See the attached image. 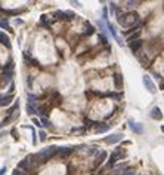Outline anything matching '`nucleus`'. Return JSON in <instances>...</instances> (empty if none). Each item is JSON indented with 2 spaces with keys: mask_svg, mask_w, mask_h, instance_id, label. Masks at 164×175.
Here are the masks:
<instances>
[{
  "mask_svg": "<svg viewBox=\"0 0 164 175\" xmlns=\"http://www.w3.org/2000/svg\"><path fill=\"white\" fill-rule=\"evenodd\" d=\"M56 152H58V147H56V145H50V147H46L44 150H42L39 154H36L34 159H39L37 163H46V162L50 160L53 156H56Z\"/></svg>",
  "mask_w": 164,
  "mask_h": 175,
  "instance_id": "nucleus-1",
  "label": "nucleus"
},
{
  "mask_svg": "<svg viewBox=\"0 0 164 175\" xmlns=\"http://www.w3.org/2000/svg\"><path fill=\"white\" fill-rule=\"evenodd\" d=\"M139 21V15L136 12H129V13H123V19H121V24L123 27H133L135 23Z\"/></svg>",
  "mask_w": 164,
  "mask_h": 175,
  "instance_id": "nucleus-2",
  "label": "nucleus"
},
{
  "mask_svg": "<svg viewBox=\"0 0 164 175\" xmlns=\"http://www.w3.org/2000/svg\"><path fill=\"white\" fill-rule=\"evenodd\" d=\"M76 18H78V16L71 11H68V12L56 11L55 12V19H59V21H71V19H76Z\"/></svg>",
  "mask_w": 164,
  "mask_h": 175,
  "instance_id": "nucleus-3",
  "label": "nucleus"
},
{
  "mask_svg": "<svg viewBox=\"0 0 164 175\" xmlns=\"http://www.w3.org/2000/svg\"><path fill=\"white\" fill-rule=\"evenodd\" d=\"M13 68H15V64H13V61H9L5 67H3V74H2V77H3V80L5 83L9 82L12 79V76H13Z\"/></svg>",
  "mask_w": 164,
  "mask_h": 175,
  "instance_id": "nucleus-4",
  "label": "nucleus"
},
{
  "mask_svg": "<svg viewBox=\"0 0 164 175\" xmlns=\"http://www.w3.org/2000/svg\"><path fill=\"white\" fill-rule=\"evenodd\" d=\"M142 83H143V86L146 88V91L149 93H157V86L154 85V82H152V79L149 77V76H143L142 77Z\"/></svg>",
  "mask_w": 164,
  "mask_h": 175,
  "instance_id": "nucleus-5",
  "label": "nucleus"
},
{
  "mask_svg": "<svg viewBox=\"0 0 164 175\" xmlns=\"http://www.w3.org/2000/svg\"><path fill=\"white\" fill-rule=\"evenodd\" d=\"M76 150H77V147H74V145H70V147H58L56 154H58L61 159H65V157H68L71 153H74Z\"/></svg>",
  "mask_w": 164,
  "mask_h": 175,
  "instance_id": "nucleus-6",
  "label": "nucleus"
},
{
  "mask_svg": "<svg viewBox=\"0 0 164 175\" xmlns=\"http://www.w3.org/2000/svg\"><path fill=\"white\" fill-rule=\"evenodd\" d=\"M142 46H143V40H142V39H138V40H135V42L129 43L130 52L133 54V55H136V57H139V52H141Z\"/></svg>",
  "mask_w": 164,
  "mask_h": 175,
  "instance_id": "nucleus-7",
  "label": "nucleus"
},
{
  "mask_svg": "<svg viewBox=\"0 0 164 175\" xmlns=\"http://www.w3.org/2000/svg\"><path fill=\"white\" fill-rule=\"evenodd\" d=\"M121 154H123V149H121V147L115 149L114 152L111 153V156L108 157V166H114L115 162H117V160L121 157Z\"/></svg>",
  "mask_w": 164,
  "mask_h": 175,
  "instance_id": "nucleus-8",
  "label": "nucleus"
},
{
  "mask_svg": "<svg viewBox=\"0 0 164 175\" xmlns=\"http://www.w3.org/2000/svg\"><path fill=\"white\" fill-rule=\"evenodd\" d=\"M127 125H129V128H130L135 134H138V135H142L143 134V125L135 122L133 119H129V120H127Z\"/></svg>",
  "mask_w": 164,
  "mask_h": 175,
  "instance_id": "nucleus-9",
  "label": "nucleus"
},
{
  "mask_svg": "<svg viewBox=\"0 0 164 175\" xmlns=\"http://www.w3.org/2000/svg\"><path fill=\"white\" fill-rule=\"evenodd\" d=\"M105 28H107V30H108L109 33H111V36L114 37V40H115V42H117V43H118L120 46H123V45H124V43H123V40H121L120 37H118V34H117L115 25H112L111 23H107V24H105Z\"/></svg>",
  "mask_w": 164,
  "mask_h": 175,
  "instance_id": "nucleus-10",
  "label": "nucleus"
},
{
  "mask_svg": "<svg viewBox=\"0 0 164 175\" xmlns=\"http://www.w3.org/2000/svg\"><path fill=\"white\" fill-rule=\"evenodd\" d=\"M36 111H37V114H40V117H46L50 114V107L46 104H40L39 107H36Z\"/></svg>",
  "mask_w": 164,
  "mask_h": 175,
  "instance_id": "nucleus-11",
  "label": "nucleus"
},
{
  "mask_svg": "<svg viewBox=\"0 0 164 175\" xmlns=\"http://www.w3.org/2000/svg\"><path fill=\"white\" fill-rule=\"evenodd\" d=\"M112 80H114V88H115L117 91H121V89H123V83H124L123 76H121L120 73H114V74H112Z\"/></svg>",
  "mask_w": 164,
  "mask_h": 175,
  "instance_id": "nucleus-12",
  "label": "nucleus"
},
{
  "mask_svg": "<svg viewBox=\"0 0 164 175\" xmlns=\"http://www.w3.org/2000/svg\"><path fill=\"white\" fill-rule=\"evenodd\" d=\"M31 163H33V156L30 154V156L24 157L21 162H19L18 168H19V169H25V171H28V169H30V166H31Z\"/></svg>",
  "mask_w": 164,
  "mask_h": 175,
  "instance_id": "nucleus-13",
  "label": "nucleus"
},
{
  "mask_svg": "<svg viewBox=\"0 0 164 175\" xmlns=\"http://www.w3.org/2000/svg\"><path fill=\"white\" fill-rule=\"evenodd\" d=\"M121 140H123V134H112V135H109L107 138H104V142H107V144H117Z\"/></svg>",
  "mask_w": 164,
  "mask_h": 175,
  "instance_id": "nucleus-14",
  "label": "nucleus"
},
{
  "mask_svg": "<svg viewBox=\"0 0 164 175\" xmlns=\"http://www.w3.org/2000/svg\"><path fill=\"white\" fill-rule=\"evenodd\" d=\"M149 117L154 120H161L163 119V113H161V108L160 107H154L152 110L149 111Z\"/></svg>",
  "mask_w": 164,
  "mask_h": 175,
  "instance_id": "nucleus-15",
  "label": "nucleus"
},
{
  "mask_svg": "<svg viewBox=\"0 0 164 175\" xmlns=\"http://www.w3.org/2000/svg\"><path fill=\"white\" fill-rule=\"evenodd\" d=\"M109 125H107V123H95V132L96 134H105V132H108L109 131Z\"/></svg>",
  "mask_w": 164,
  "mask_h": 175,
  "instance_id": "nucleus-16",
  "label": "nucleus"
},
{
  "mask_svg": "<svg viewBox=\"0 0 164 175\" xmlns=\"http://www.w3.org/2000/svg\"><path fill=\"white\" fill-rule=\"evenodd\" d=\"M13 101V96L11 93L9 95H0V107H8Z\"/></svg>",
  "mask_w": 164,
  "mask_h": 175,
  "instance_id": "nucleus-17",
  "label": "nucleus"
},
{
  "mask_svg": "<svg viewBox=\"0 0 164 175\" xmlns=\"http://www.w3.org/2000/svg\"><path fill=\"white\" fill-rule=\"evenodd\" d=\"M0 43H2V45H5L8 49H11V47H12V43H11L9 36H6L5 33H2V31H0Z\"/></svg>",
  "mask_w": 164,
  "mask_h": 175,
  "instance_id": "nucleus-18",
  "label": "nucleus"
},
{
  "mask_svg": "<svg viewBox=\"0 0 164 175\" xmlns=\"http://www.w3.org/2000/svg\"><path fill=\"white\" fill-rule=\"evenodd\" d=\"M108 157V154H107V152H99V154H98V157H96V162H95V168H98L99 165H102L104 162H105V159Z\"/></svg>",
  "mask_w": 164,
  "mask_h": 175,
  "instance_id": "nucleus-19",
  "label": "nucleus"
},
{
  "mask_svg": "<svg viewBox=\"0 0 164 175\" xmlns=\"http://www.w3.org/2000/svg\"><path fill=\"white\" fill-rule=\"evenodd\" d=\"M0 28H5V30H8L9 33H13V30H12V27H11V24H9V19H8V18L0 19Z\"/></svg>",
  "mask_w": 164,
  "mask_h": 175,
  "instance_id": "nucleus-20",
  "label": "nucleus"
},
{
  "mask_svg": "<svg viewBox=\"0 0 164 175\" xmlns=\"http://www.w3.org/2000/svg\"><path fill=\"white\" fill-rule=\"evenodd\" d=\"M18 108H19V101L16 100V103H13V104H12V107H9V108H8L6 114H8V116H12V114H15V111H18Z\"/></svg>",
  "mask_w": 164,
  "mask_h": 175,
  "instance_id": "nucleus-21",
  "label": "nucleus"
},
{
  "mask_svg": "<svg viewBox=\"0 0 164 175\" xmlns=\"http://www.w3.org/2000/svg\"><path fill=\"white\" fill-rule=\"evenodd\" d=\"M40 125H42V128H52V123L46 117H40Z\"/></svg>",
  "mask_w": 164,
  "mask_h": 175,
  "instance_id": "nucleus-22",
  "label": "nucleus"
},
{
  "mask_svg": "<svg viewBox=\"0 0 164 175\" xmlns=\"http://www.w3.org/2000/svg\"><path fill=\"white\" fill-rule=\"evenodd\" d=\"M105 96H109V98H114L115 101H120L121 96H123V93L118 92V93H111V92H107L105 93Z\"/></svg>",
  "mask_w": 164,
  "mask_h": 175,
  "instance_id": "nucleus-23",
  "label": "nucleus"
},
{
  "mask_svg": "<svg viewBox=\"0 0 164 175\" xmlns=\"http://www.w3.org/2000/svg\"><path fill=\"white\" fill-rule=\"evenodd\" d=\"M37 137H39L40 142H44V141H46V138H47V134L44 132L43 129H40V131H39V134H37Z\"/></svg>",
  "mask_w": 164,
  "mask_h": 175,
  "instance_id": "nucleus-24",
  "label": "nucleus"
},
{
  "mask_svg": "<svg viewBox=\"0 0 164 175\" xmlns=\"http://www.w3.org/2000/svg\"><path fill=\"white\" fill-rule=\"evenodd\" d=\"M25 110H27V113H28V114H37V111H36V107H34L33 104H27Z\"/></svg>",
  "mask_w": 164,
  "mask_h": 175,
  "instance_id": "nucleus-25",
  "label": "nucleus"
},
{
  "mask_svg": "<svg viewBox=\"0 0 164 175\" xmlns=\"http://www.w3.org/2000/svg\"><path fill=\"white\" fill-rule=\"evenodd\" d=\"M27 100H28V103L27 104H33L36 103V100H37V96L36 95H33V93H27Z\"/></svg>",
  "mask_w": 164,
  "mask_h": 175,
  "instance_id": "nucleus-26",
  "label": "nucleus"
},
{
  "mask_svg": "<svg viewBox=\"0 0 164 175\" xmlns=\"http://www.w3.org/2000/svg\"><path fill=\"white\" fill-rule=\"evenodd\" d=\"M108 11L111 15H115V11H117V5L112 2V3H109V8H108Z\"/></svg>",
  "mask_w": 164,
  "mask_h": 175,
  "instance_id": "nucleus-27",
  "label": "nucleus"
},
{
  "mask_svg": "<svg viewBox=\"0 0 164 175\" xmlns=\"http://www.w3.org/2000/svg\"><path fill=\"white\" fill-rule=\"evenodd\" d=\"M102 21L108 23V8H107V6H105L104 11H102Z\"/></svg>",
  "mask_w": 164,
  "mask_h": 175,
  "instance_id": "nucleus-28",
  "label": "nucleus"
},
{
  "mask_svg": "<svg viewBox=\"0 0 164 175\" xmlns=\"http://www.w3.org/2000/svg\"><path fill=\"white\" fill-rule=\"evenodd\" d=\"M93 33H95V28H93L92 25H89L87 28H86V31L83 33V36H92Z\"/></svg>",
  "mask_w": 164,
  "mask_h": 175,
  "instance_id": "nucleus-29",
  "label": "nucleus"
},
{
  "mask_svg": "<svg viewBox=\"0 0 164 175\" xmlns=\"http://www.w3.org/2000/svg\"><path fill=\"white\" fill-rule=\"evenodd\" d=\"M99 40H101V43H102V45H108V39H107V36L102 34V33L99 34Z\"/></svg>",
  "mask_w": 164,
  "mask_h": 175,
  "instance_id": "nucleus-30",
  "label": "nucleus"
},
{
  "mask_svg": "<svg viewBox=\"0 0 164 175\" xmlns=\"http://www.w3.org/2000/svg\"><path fill=\"white\" fill-rule=\"evenodd\" d=\"M126 5H127L129 9H132V8H135L136 5H139V2H126Z\"/></svg>",
  "mask_w": 164,
  "mask_h": 175,
  "instance_id": "nucleus-31",
  "label": "nucleus"
},
{
  "mask_svg": "<svg viewBox=\"0 0 164 175\" xmlns=\"http://www.w3.org/2000/svg\"><path fill=\"white\" fill-rule=\"evenodd\" d=\"M11 134H12V137H13V140H18V132H16V129H15V128H12Z\"/></svg>",
  "mask_w": 164,
  "mask_h": 175,
  "instance_id": "nucleus-32",
  "label": "nucleus"
},
{
  "mask_svg": "<svg viewBox=\"0 0 164 175\" xmlns=\"http://www.w3.org/2000/svg\"><path fill=\"white\" fill-rule=\"evenodd\" d=\"M33 123L37 126V128H42V125H40V120L39 119H36V117H33Z\"/></svg>",
  "mask_w": 164,
  "mask_h": 175,
  "instance_id": "nucleus-33",
  "label": "nucleus"
},
{
  "mask_svg": "<svg viewBox=\"0 0 164 175\" xmlns=\"http://www.w3.org/2000/svg\"><path fill=\"white\" fill-rule=\"evenodd\" d=\"M27 83H28V88L31 89V86H33V77H31V76H28V79H27Z\"/></svg>",
  "mask_w": 164,
  "mask_h": 175,
  "instance_id": "nucleus-34",
  "label": "nucleus"
},
{
  "mask_svg": "<svg viewBox=\"0 0 164 175\" xmlns=\"http://www.w3.org/2000/svg\"><path fill=\"white\" fill-rule=\"evenodd\" d=\"M92 123H93V122H92L90 119H84V126H86V128H87V126H92Z\"/></svg>",
  "mask_w": 164,
  "mask_h": 175,
  "instance_id": "nucleus-35",
  "label": "nucleus"
},
{
  "mask_svg": "<svg viewBox=\"0 0 164 175\" xmlns=\"http://www.w3.org/2000/svg\"><path fill=\"white\" fill-rule=\"evenodd\" d=\"M12 175H24L21 172V171H19V169H13V172H12Z\"/></svg>",
  "mask_w": 164,
  "mask_h": 175,
  "instance_id": "nucleus-36",
  "label": "nucleus"
},
{
  "mask_svg": "<svg viewBox=\"0 0 164 175\" xmlns=\"http://www.w3.org/2000/svg\"><path fill=\"white\" fill-rule=\"evenodd\" d=\"M6 171H8V169H6V166H3V168L0 169V175H5V174H6Z\"/></svg>",
  "mask_w": 164,
  "mask_h": 175,
  "instance_id": "nucleus-37",
  "label": "nucleus"
},
{
  "mask_svg": "<svg viewBox=\"0 0 164 175\" xmlns=\"http://www.w3.org/2000/svg\"><path fill=\"white\" fill-rule=\"evenodd\" d=\"M13 89H15V85H13V83H11V89H9V91H11V92H13Z\"/></svg>",
  "mask_w": 164,
  "mask_h": 175,
  "instance_id": "nucleus-38",
  "label": "nucleus"
},
{
  "mask_svg": "<svg viewBox=\"0 0 164 175\" xmlns=\"http://www.w3.org/2000/svg\"><path fill=\"white\" fill-rule=\"evenodd\" d=\"M3 126H5V125H3V122H0V128H3Z\"/></svg>",
  "mask_w": 164,
  "mask_h": 175,
  "instance_id": "nucleus-39",
  "label": "nucleus"
},
{
  "mask_svg": "<svg viewBox=\"0 0 164 175\" xmlns=\"http://www.w3.org/2000/svg\"><path fill=\"white\" fill-rule=\"evenodd\" d=\"M2 137H3V134H2V132H0V138H2Z\"/></svg>",
  "mask_w": 164,
  "mask_h": 175,
  "instance_id": "nucleus-40",
  "label": "nucleus"
}]
</instances>
